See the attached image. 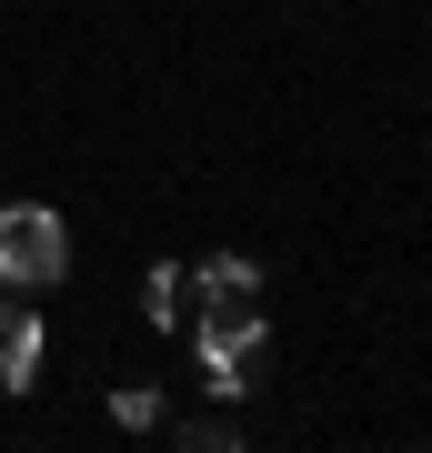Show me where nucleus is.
I'll list each match as a JSON object with an SVG mask.
<instances>
[{"label": "nucleus", "mask_w": 432, "mask_h": 453, "mask_svg": "<svg viewBox=\"0 0 432 453\" xmlns=\"http://www.w3.org/2000/svg\"><path fill=\"white\" fill-rule=\"evenodd\" d=\"M141 312H151L161 333H171V323H192V273H181V262H151V282H141Z\"/></svg>", "instance_id": "nucleus-4"}, {"label": "nucleus", "mask_w": 432, "mask_h": 453, "mask_svg": "<svg viewBox=\"0 0 432 453\" xmlns=\"http://www.w3.org/2000/svg\"><path fill=\"white\" fill-rule=\"evenodd\" d=\"M111 423H121V434H161V423H171L161 383H121V393H111Z\"/></svg>", "instance_id": "nucleus-7"}, {"label": "nucleus", "mask_w": 432, "mask_h": 453, "mask_svg": "<svg viewBox=\"0 0 432 453\" xmlns=\"http://www.w3.org/2000/svg\"><path fill=\"white\" fill-rule=\"evenodd\" d=\"M71 273V232L50 202H11L0 211V292H50Z\"/></svg>", "instance_id": "nucleus-2"}, {"label": "nucleus", "mask_w": 432, "mask_h": 453, "mask_svg": "<svg viewBox=\"0 0 432 453\" xmlns=\"http://www.w3.org/2000/svg\"><path fill=\"white\" fill-rule=\"evenodd\" d=\"M192 342H201V372H211V393H222V403H241V393L272 372V333H261V303L201 292V323H192Z\"/></svg>", "instance_id": "nucleus-1"}, {"label": "nucleus", "mask_w": 432, "mask_h": 453, "mask_svg": "<svg viewBox=\"0 0 432 453\" xmlns=\"http://www.w3.org/2000/svg\"><path fill=\"white\" fill-rule=\"evenodd\" d=\"M31 383H41V312L0 303V393H31Z\"/></svg>", "instance_id": "nucleus-3"}, {"label": "nucleus", "mask_w": 432, "mask_h": 453, "mask_svg": "<svg viewBox=\"0 0 432 453\" xmlns=\"http://www.w3.org/2000/svg\"><path fill=\"white\" fill-rule=\"evenodd\" d=\"M192 292H231V303H252V292H261V262H252V252H211L201 273H192Z\"/></svg>", "instance_id": "nucleus-5"}, {"label": "nucleus", "mask_w": 432, "mask_h": 453, "mask_svg": "<svg viewBox=\"0 0 432 453\" xmlns=\"http://www.w3.org/2000/svg\"><path fill=\"white\" fill-rule=\"evenodd\" d=\"M181 453H231L241 443V413H192V423H161Z\"/></svg>", "instance_id": "nucleus-6"}]
</instances>
